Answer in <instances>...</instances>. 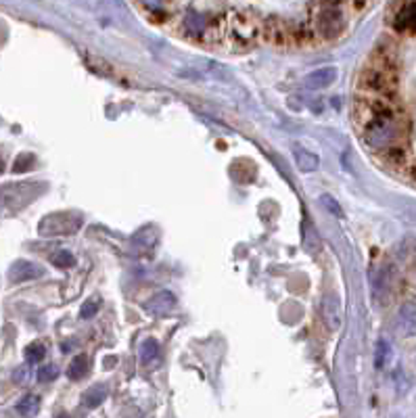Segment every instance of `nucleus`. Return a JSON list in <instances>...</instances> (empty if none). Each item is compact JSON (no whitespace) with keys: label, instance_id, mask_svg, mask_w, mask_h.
Segmentation results:
<instances>
[{"label":"nucleus","instance_id":"obj_1","mask_svg":"<svg viewBox=\"0 0 416 418\" xmlns=\"http://www.w3.org/2000/svg\"><path fill=\"white\" fill-rule=\"evenodd\" d=\"M356 119L362 128V136L368 147L376 151H387L391 147H397L401 138V117L387 101L383 99L358 101Z\"/></svg>","mask_w":416,"mask_h":418},{"label":"nucleus","instance_id":"obj_2","mask_svg":"<svg viewBox=\"0 0 416 418\" xmlns=\"http://www.w3.org/2000/svg\"><path fill=\"white\" fill-rule=\"evenodd\" d=\"M310 24H312L316 36L331 40V38H337L343 34L345 15H343V9L339 7V3L324 0V3H316L314 13L310 17Z\"/></svg>","mask_w":416,"mask_h":418},{"label":"nucleus","instance_id":"obj_3","mask_svg":"<svg viewBox=\"0 0 416 418\" xmlns=\"http://www.w3.org/2000/svg\"><path fill=\"white\" fill-rule=\"evenodd\" d=\"M228 38L235 51H249L262 38V24L251 13L231 15L228 22Z\"/></svg>","mask_w":416,"mask_h":418},{"label":"nucleus","instance_id":"obj_4","mask_svg":"<svg viewBox=\"0 0 416 418\" xmlns=\"http://www.w3.org/2000/svg\"><path fill=\"white\" fill-rule=\"evenodd\" d=\"M360 88L374 97H389L397 88V78L393 67L387 61L368 65L360 76Z\"/></svg>","mask_w":416,"mask_h":418},{"label":"nucleus","instance_id":"obj_5","mask_svg":"<svg viewBox=\"0 0 416 418\" xmlns=\"http://www.w3.org/2000/svg\"><path fill=\"white\" fill-rule=\"evenodd\" d=\"M262 38L268 44L278 47V49H287L293 42L291 28L281 17H268V19H264V24H262Z\"/></svg>","mask_w":416,"mask_h":418},{"label":"nucleus","instance_id":"obj_6","mask_svg":"<svg viewBox=\"0 0 416 418\" xmlns=\"http://www.w3.org/2000/svg\"><path fill=\"white\" fill-rule=\"evenodd\" d=\"M393 328L401 339L416 337V301H403L397 308Z\"/></svg>","mask_w":416,"mask_h":418},{"label":"nucleus","instance_id":"obj_7","mask_svg":"<svg viewBox=\"0 0 416 418\" xmlns=\"http://www.w3.org/2000/svg\"><path fill=\"white\" fill-rule=\"evenodd\" d=\"M228 22L231 15H220L212 22H207L205 28L199 32V40L205 44H222L228 40Z\"/></svg>","mask_w":416,"mask_h":418},{"label":"nucleus","instance_id":"obj_8","mask_svg":"<svg viewBox=\"0 0 416 418\" xmlns=\"http://www.w3.org/2000/svg\"><path fill=\"white\" fill-rule=\"evenodd\" d=\"M337 76H339L337 67H333V65L320 67V69H314L312 74H308V76L303 78V86H306L308 90H320V88H326V86L335 84Z\"/></svg>","mask_w":416,"mask_h":418},{"label":"nucleus","instance_id":"obj_9","mask_svg":"<svg viewBox=\"0 0 416 418\" xmlns=\"http://www.w3.org/2000/svg\"><path fill=\"white\" fill-rule=\"evenodd\" d=\"M322 318H324V322H326V326L331 331H337L341 326V303H339V297L335 293L324 295V299H322Z\"/></svg>","mask_w":416,"mask_h":418},{"label":"nucleus","instance_id":"obj_10","mask_svg":"<svg viewBox=\"0 0 416 418\" xmlns=\"http://www.w3.org/2000/svg\"><path fill=\"white\" fill-rule=\"evenodd\" d=\"M176 308V297L169 293V291H161V293H155L147 303H144V310L149 314H155V316H163V314H169L172 310Z\"/></svg>","mask_w":416,"mask_h":418},{"label":"nucleus","instance_id":"obj_11","mask_svg":"<svg viewBox=\"0 0 416 418\" xmlns=\"http://www.w3.org/2000/svg\"><path fill=\"white\" fill-rule=\"evenodd\" d=\"M44 274V270L38 266V264H32V262H15L11 266V272H9V278L13 283H26V281H34V278H40Z\"/></svg>","mask_w":416,"mask_h":418},{"label":"nucleus","instance_id":"obj_12","mask_svg":"<svg viewBox=\"0 0 416 418\" xmlns=\"http://www.w3.org/2000/svg\"><path fill=\"white\" fill-rule=\"evenodd\" d=\"M293 155H295V163H297V167H299L303 174H310V172L318 169V165H320L318 155L312 153V151H308V149H303V147H299V144L293 149Z\"/></svg>","mask_w":416,"mask_h":418},{"label":"nucleus","instance_id":"obj_13","mask_svg":"<svg viewBox=\"0 0 416 418\" xmlns=\"http://www.w3.org/2000/svg\"><path fill=\"white\" fill-rule=\"evenodd\" d=\"M107 395H109V391H107L105 385H94V387H90V389L84 391L82 403H84L86 408H97V406H101V403L107 399Z\"/></svg>","mask_w":416,"mask_h":418},{"label":"nucleus","instance_id":"obj_14","mask_svg":"<svg viewBox=\"0 0 416 418\" xmlns=\"http://www.w3.org/2000/svg\"><path fill=\"white\" fill-rule=\"evenodd\" d=\"M86 372H88V356L86 353H78L74 358V362L69 364V368H67V376L72 381H80V378L86 376Z\"/></svg>","mask_w":416,"mask_h":418},{"label":"nucleus","instance_id":"obj_15","mask_svg":"<svg viewBox=\"0 0 416 418\" xmlns=\"http://www.w3.org/2000/svg\"><path fill=\"white\" fill-rule=\"evenodd\" d=\"M157 358H159V343L155 339H147L140 345V362L142 364H151Z\"/></svg>","mask_w":416,"mask_h":418},{"label":"nucleus","instance_id":"obj_16","mask_svg":"<svg viewBox=\"0 0 416 418\" xmlns=\"http://www.w3.org/2000/svg\"><path fill=\"white\" fill-rule=\"evenodd\" d=\"M44 356H47V347H44L42 343H38V341L32 343V345H28V349H26V358H28L30 364H38V362H42Z\"/></svg>","mask_w":416,"mask_h":418},{"label":"nucleus","instance_id":"obj_17","mask_svg":"<svg viewBox=\"0 0 416 418\" xmlns=\"http://www.w3.org/2000/svg\"><path fill=\"white\" fill-rule=\"evenodd\" d=\"M391 358V345L387 341L376 343V368H383Z\"/></svg>","mask_w":416,"mask_h":418},{"label":"nucleus","instance_id":"obj_18","mask_svg":"<svg viewBox=\"0 0 416 418\" xmlns=\"http://www.w3.org/2000/svg\"><path fill=\"white\" fill-rule=\"evenodd\" d=\"M38 403H40V399H38L36 395H28V397H24V399L17 403V410H19L22 414H34V412L38 410Z\"/></svg>","mask_w":416,"mask_h":418},{"label":"nucleus","instance_id":"obj_19","mask_svg":"<svg viewBox=\"0 0 416 418\" xmlns=\"http://www.w3.org/2000/svg\"><path fill=\"white\" fill-rule=\"evenodd\" d=\"M53 264H55L57 268H72V266H76V258H74L69 251H59V253L53 258Z\"/></svg>","mask_w":416,"mask_h":418},{"label":"nucleus","instance_id":"obj_20","mask_svg":"<svg viewBox=\"0 0 416 418\" xmlns=\"http://www.w3.org/2000/svg\"><path fill=\"white\" fill-rule=\"evenodd\" d=\"M97 312H99V299H88V301L82 306V310H80V318L88 320V318H92Z\"/></svg>","mask_w":416,"mask_h":418},{"label":"nucleus","instance_id":"obj_21","mask_svg":"<svg viewBox=\"0 0 416 418\" xmlns=\"http://www.w3.org/2000/svg\"><path fill=\"white\" fill-rule=\"evenodd\" d=\"M57 374H59L57 366H44V368H40V370H38V381H42V383H49V381L57 378Z\"/></svg>","mask_w":416,"mask_h":418},{"label":"nucleus","instance_id":"obj_22","mask_svg":"<svg viewBox=\"0 0 416 418\" xmlns=\"http://www.w3.org/2000/svg\"><path fill=\"white\" fill-rule=\"evenodd\" d=\"M30 161H34L32 157H28V155H22L17 161H15V172H24V165L26 163H30Z\"/></svg>","mask_w":416,"mask_h":418},{"label":"nucleus","instance_id":"obj_23","mask_svg":"<svg viewBox=\"0 0 416 418\" xmlns=\"http://www.w3.org/2000/svg\"><path fill=\"white\" fill-rule=\"evenodd\" d=\"M142 3H144V5H149L151 9H161V7L167 3V0H142Z\"/></svg>","mask_w":416,"mask_h":418},{"label":"nucleus","instance_id":"obj_24","mask_svg":"<svg viewBox=\"0 0 416 418\" xmlns=\"http://www.w3.org/2000/svg\"><path fill=\"white\" fill-rule=\"evenodd\" d=\"M351 3H353V9H356V11H362V9L368 7L370 0H351Z\"/></svg>","mask_w":416,"mask_h":418},{"label":"nucleus","instance_id":"obj_25","mask_svg":"<svg viewBox=\"0 0 416 418\" xmlns=\"http://www.w3.org/2000/svg\"><path fill=\"white\" fill-rule=\"evenodd\" d=\"M0 169H3V159H0Z\"/></svg>","mask_w":416,"mask_h":418}]
</instances>
